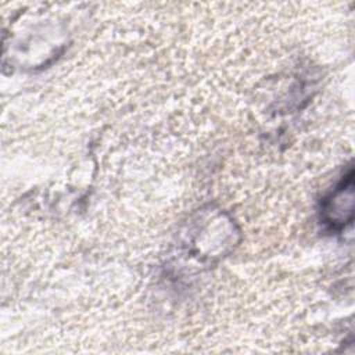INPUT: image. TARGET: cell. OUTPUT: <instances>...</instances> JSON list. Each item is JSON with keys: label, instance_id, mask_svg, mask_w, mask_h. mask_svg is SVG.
<instances>
[{"label": "cell", "instance_id": "obj_1", "mask_svg": "<svg viewBox=\"0 0 355 355\" xmlns=\"http://www.w3.org/2000/svg\"><path fill=\"white\" fill-rule=\"evenodd\" d=\"M343 202H352V173L331 193L330 200H327L326 212L329 214V222L331 225H345L351 219L345 216L348 214L352 216V205H343Z\"/></svg>", "mask_w": 355, "mask_h": 355}]
</instances>
